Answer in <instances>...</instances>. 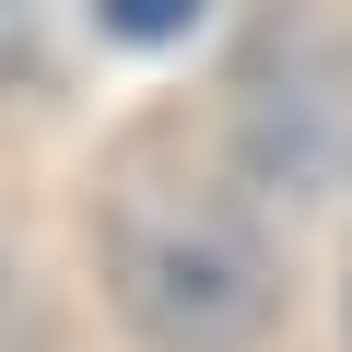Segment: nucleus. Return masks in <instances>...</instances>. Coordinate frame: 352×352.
<instances>
[{"instance_id": "f03ea898", "label": "nucleus", "mask_w": 352, "mask_h": 352, "mask_svg": "<svg viewBox=\"0 0 352 352\" xmlns=\"http://www.w3.org/2000/svg\"><path fill=\"white\" fill-rule=\"evenodd\" d=\"M352 141V59L317 24H270L235 71V153L270 188H329V164Z\"/></svg>"}, {"instance_id": "f257e3e1", "label": "nucleus", "mask_w": 352, "mask_h": 352, "mask_svg": "<svg viewBox=\"0 0 352 352\" xmlns=\"http://www.w3.org/2000/svg\"><path fill=\"white\" fill-rule=\"evenodd\" d=\"M106 282L153 352H247L282 305V270L247 200L164 164H129L106 188Z\"/></svg>"}, {"instance_id": "7ed1b4c3", "label": "nucleus", "mask_w": 352, "mask_h": 352, "mask_svg": "<svg viewBox=\"0 0 352 352\" xmlns=\"http://www.w3.org/2000/svg\"><path fill=\"white\" fill-rule=\"evenodd\" d=\"M94 24L129 36V47H164V36H188V24H200V0H94Z\"/></svg>"}]
</instances>
